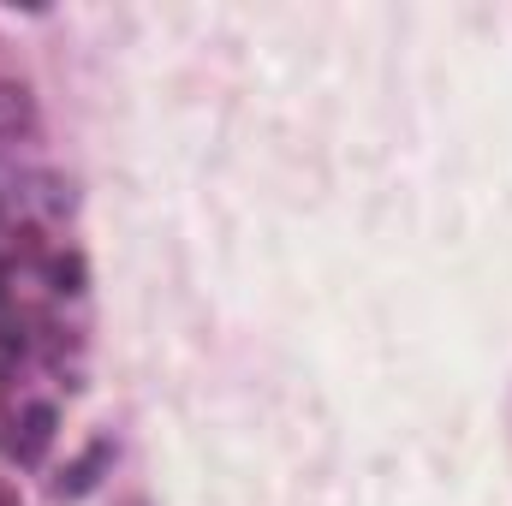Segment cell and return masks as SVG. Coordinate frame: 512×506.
Segmentation results:
<instances>
[{
    "mask_svg": "<svg viewBox=\"0 0 512 506\" xmlns=\"http://www.w3.org/2000/svg\"><path fill=\"white\" fill-rule=\"evenodd\" d=\"M108 459H114V447H108V441H96V447H90V453H84V459H78V465L60 477V483H54V495H60V501H78V495H90V489H96V471H102Z\"/></svg>",
    "mask_w": 512,
    "mask_h": 506,
    "instance_id": "1",
    "label": "cell"
},
{
    "mask_svg": "<svg viewBox=\"0 0 512 506\" xmlns=\"http://www.w3.org/2000/svg\"><path fill=\"white\" fill-rule=\"evenodd\" d=\"M30 126H36V102H30V90L0 78V137H18V131H30Z\"/></svg>",
    "mask_w": 512,
    "mask_h": 506,
    "instance_id": "2",
    "label": "cell"
},
{
    "mask_svg": "<svg viewBox=\"0 0 512 506\" xmlns=\"http://www.w3.org/2000/svg\"><path fill=\"white\" fill-rule=\"evenodd\" d=\"M48 441H54V405H24V435L12 441L18 459H42Z\"/></svg>",
    "mask_w": 512,
    "mask_h": 506,
    "instance_id": "3",
    "label": "cell"
},
{
    "mask_svg": "<svg viewBox=\"0 0 512 506\" xmlns=\"http://www.w3.org/2000/svg\"><path fill=\"white\" fill-rule=\"evenodd\" d=\"M54 280H60V292H84V262L78 256H60L54 262Z\"/></svg>",
    "mask_w": 512,
    "mask_h": 506,
    "instance_id": "4",
    "label": "cell"
},
{
    "mask_svg": "<svg viewBox=\"0 0 512 506\" xmlns=\"http://www.w3.org/2000/svg\"><path fill=\"white\" fill-rule=\"evenodd\" d=\"M126 506H149V501H126Z\"/></svg>",
    "mask_w": 512,
    "mask_h": 506,
    "instance_id": "5",
    "label": "cell"
}]
</instances>
